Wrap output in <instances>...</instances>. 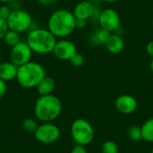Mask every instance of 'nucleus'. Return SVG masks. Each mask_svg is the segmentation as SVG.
Segmentation results:
<instances>
[{
    "label": "nucleus",
    "mask_w": 153,
    "mask_h": 153,
    "mask_svg": "<svg viewBox=\"0 0 153 153\" xmlns=\"http://www.w3.org/2000/svg\"><path fill=\"white\" fill-rule=\"evenodd\" d=\"M32 50L29 47L26 41H20L18 44L11 48L10 61L15 65L20 66L30 61L32 57Z\"/></svg>",
    "instance_id": "obj_9"
},
{
    "label": "nucleus",
    "mask_w": 153,
    "mask_h": 153,
    "mask_svg": "<svg viewBox=\"0 0 153 153\" xmlns=\"http://www.w3.org/2000/svg\"><path fill=\"white\" fill-rule=\"evenodd\" d=\"M142 138L147 143H153V117L147 119L141 126Z\"/></svg>",
    "instance_id": "obj_17"
},
{
    "label": "nucleus",
    "mask_w": 153,
    "mask_h": 153,
    "mask_svg": "<svg viewBox=\"0 0 153 153\" xmlns=\"http://www.w3.org/2000/svg\"><path fill=\"white\" fill-rule=\"evenodd\" d=\"M6 91H7L6 82L4 81H3L2 79H0V100L5 95Z\"/></svg>",
    "instance_id": "obj_25"
},
{
    "label": "nucleus",
    "mask_w": 153,
    "mask_h": 153,
    "mask_svg": "<svg viewBox=\"0 0 153 153\" xmlns=\"http://www.w3.org/2000/svg\"><path fill=\"white\" fill-rule=\"evenodd\" d=\"M33 134L38 142L45 144H50L59 140L61 131L59 127L52 122H47L39 125Z\"/></svg>",
    "instance_id": "obj_7"
},
{
    "label": "nucleus",
    "mask_w": 153,
    "mask_h": 153,
    "mask_svg": "<svg viewBox=\"0 0 153 153\" xmlns=\"http://www.w3.org/2000/svg\"><path fill=\"white\" fill-rule=\"evenodd\" d=\"M106 48L108 52L112 54H119L124 50L125 48V42L123 38L118 34H112L109 36L108 39L107 40L105 44Z\"/></svg>",
    "instance_id": "obj_14"
},
{
    "label": "nucleus",
    "mask_w": 153,
    "mask_h": 153,
    "mask_svg": "<svg viewBox=\"0 0 153 153\" xmlns=\"http://www.w3.org/2000/svg\"><path fill=\"white\" fill-rule=\"evenodd\" d=\"M95 4H92L91 1L89 0H84V1H81L79 2L74 11L73 13L74 15V17L76 18V20H85V21H89L91 19L94 11H95Z\"/></svg>",
    "instance_id": "obj_12"
},
{
    "label": "nucleus",
    "mask_w": 153,
    "mask_h": 153,
    "mask_svg": "<svg viewBox=\"0 0 153 153\" xmlns=\"http://www.w3.org/2000/svg\"><path fill=\"white\" fill-rule=\"evenodd\" d=\"M151 153H153V149H152V152H151Z\"/></svg>",
    "instance_id": "obj_33"
},
{
    "label": "nucleus",
    "mask_w": 153,
    "mask_h": 153,
    "mask_svg": "<svg viewBox=\"0 0 153 153\" xmlns=\"http://www.w3.org/2000/svg\"><path fill=\"white\" fill-rule=\"evenodd\" d=\"M146 52L147 54L153 57V40H151L147 43V46H146Z\"/></svg>",
    "instance_id": "obj_28"
},
{
    "label": "nucleus",
    "mask_w": 153,
    "mask_h": 153,
    "mask_svg": "<svg viewBox=\"0 0 153 153\" xmlns=\"http://www.w3.org/2000/svg\"><path fill=\"white\" fill-rule=\"evenodd\" d=\"M104 2H108V3H115V2H117L119 0H102Z\"/></svg>",
    "instance_id": "obj_32"
},
{
    "label": "nucleus",
    "mask_w": 153,
    "mask_h": 153,
    "mask_svg": "<svg viewBox=\"0 0 153 153\" xmlns=\"http://www.w3.org/2000/svg\"><path fill=\"white\" fill-rule=\"evenodd\" d=\"M127 134H128L129 139L132 140V141H134V142H139V141L143 140L141 127L138 126H136V125L131 126L128 128Z\"/></svg>",
    "instance_id": "obj_19"
},
{
    "label": "nucleus",
    "mask_w": 153,
    "mask_h": 153,
    "mask_svg": "<svg viewBox=\"0 0 153 153\" xmlns=\"http://www.w3.org/2000/svg\"><path fill=\"white\" fill-rule=\"evenodd\" d=\"M115 108L123 115H131L136 111L138 108V102L134 97L128 94H123L116 99Z\"/></svg>",
    "instance_id": "obj_11"
},
{
    "label": "nucleus",
    "mask_w": 153,
    "mask_h": 153,
    "mask_svg": "<svg viewBox=\"0 0 153 153\" xmlns=\"http://www.w3.org/2000/svg\"><path fill=\"white\" fill-rule=\"evenodd\" d=\"M46 76L43 65L38 62L30 61L18 66L16 81L25 89L36 88L39 82Z\"/></svg>",
    "instance_id": "obj_4"
},
{
    "label": "nucleus",
    "mask_w": 153,
    "mask_h": 153,
    "mask_svg": "<svg viewBox=\"0 0 153 153\" xmlns=\"http://www.w3.org/2000/svg\"><path fill=\"white\" fill-rule=\"evenodd\" d=\"M101 153H118V146L115 142L108 140L101 145Z\"/></svg>",
    "instance_id": "obj_20"
},
{
    "label": "nucleus",
    "mask_w": 153,
    "mask_h": 153,
    "mask_svg": "<svg viewBox=\"0 0 153 153\" xmlns=\"http://www.w3.org/2000/svg\"><path fill=\"white\" fill-rule=\"evenodd\" d=\"M3 40L4 41V43L9 46V47H13L15 46L16 44H18L21 40V36H20V33L14 31V30H9L6 34L4 35Z\"/></svg>",
    "instance_id": "obj_18"
},
{
    "label": "nucleus",
    "mask_w": 153,
    "mask_h": 153,
    "mask_svg": "<svg viewBox=\"0 0 153 153\" xmlns=\"http://www.w3.org/2000/svg\"><path fill=\"white\" fill-rule=\"evenodd\" d=\"M71 135L77 144L86 146L94 139V128L86 119L77 118L72 123Z\"/></svg>",
    "instance_id": "obj_5"
},
{
    "label": "nucleus",
    "mask_w": 153,
    "mask_h": 153,
    "mask_svg": "<svg viewBox=\"0 0 153 153\" xmlns=\"http://www.w3.org/2000/svg\"><path fill=\"white\" fill-rule=\"evenodd\" d=\"M62 112V103L56 95L39 96L34 105L36 117L43 123L56 120Z\"/></svg>",
    "instance_id": "obj_3"
},
{
    "label": "nucleus",
    "mask_w": 153,
    "mask_h": 153,
    "mask_svg": "<svg viewBox=\"0 0 153 153\" xmlns=\"http://www.w3.org/2000/svg\"><path fill=\"white\" fill-rule=\"evenodd\" d=\"M52 53L59 60L69 61L77 53V48L73 41L65 38L60 39L56 40Z\"/></svg>",
    "instance_id": "obj_10"
},
{
    "label": "nucleus",
    "mask_w": 153,
    "mask_h": 153,
    "mask_svg": "<svg viewBox=\"0 0 153 153\" xmlns=\"http://www.w3.org/2000/svg\"><path fill=\"white\" fill-rule=\"evenodd\" d=\"M9 30L18 33L27 31L31 29L33 20L30 13L21 8L12 10L10 15L6 19Z\"/></svg>",
    "instance_id": "obj_6"
},
{
    "label": "nucleus",
    "mask_w": 153,
    "mask_h": 153,
    "mask_svg": "<svg viewBox=\"0 0 153 153\" xmlns=\"http://www.w3.org/2000/svg\"><path fill=\"white\" fill-rule=\"evenodd\" d=\"M152 28H153V20H152Z\"/></svg>",
    "instance_id": "obj_34"
},
{
    "label": "nucleus",
    "mask_w": 153,
    "mask_h": 153,
    "mask_svg": "<svg viewBox=\"0 0 153 153\" xmlns=\"http://www.w3.org/2000/svg\"><path fill=\"white\" fill-rule=\"evenodd\" d=\"M18 66L13 62H0V79L5 82L16 79Z\"/></svg>",
    "instance_id": "obj_13"
},
{
    "label": "nucleus",
    "mask_w": 153,
    "mask_h": 153,
    "mask_svg": "<svg viewBox=\"0 0 153 153\" xmlns=\"http://www.w3.org/2000/svg\"><path fill=\"white\" fill-rule=\"evenodd\" d=\"M110 35L111 32L100 27L94 30L93 31H91V33L89 35V39L91 43L95 46H102L106 44Z\"/></svg>",
    "instance_id": "obj_15"
},
{
    "label": "nucleus",
    "mask_w": 153,
    "mask_h": 153,
    "mask_svg": "<svg viewBox=\"0 0 153 153\" xmlns=\"http://www.w3.org/2000/svg\"><path fill=\"white\" fill-rule=\"evenodd\" d=\"M38 126H39V125H38L37 121L33 118H26L22 123V127H23L24 131L29 134H34L35 131L37 130Z\"/></svg>",
    "instance_id": "obj_21"
},
{
    "label": "nucleus",
    "mask_w": 153,
    "mask_h": 153,
    "mask_svg": "<svg viewBox=\"0 0 153 153\" xmlns=\"http://www.w3.org/2000/svg\"><path fill=\"white\" fill-rule=\"evenodd\" d=\"M14 0H0V3L2 4H10L11 3H13Z\"/></svg>",
    "instance_id": "obj_30"
},
{
    "label": "nucleus",
    "mask_w": 153,
    "mask_h": 153,
    "mask_svg": "<svg viewBox=\"0 0 153 153\" xmlns=\"http://www.w3.org/2000/svg\"><path fill=\"white\" fill-rule=\"evenodd\" d=\"M37 91L38 93L40 96H44V95H49L52 94L54 89H55V81L53 78L48 77V76H45L37 85Z\"/></svg>",
    "instance_id": "obj_16"
},
{
    "label": "nucleus",
    "mask_w": 153,
    "mask_h": 153,
    "mask_svg": "<svg viewBox=\"0 0 153 153\" xmlns=\"http://www.w3.org/2000/svg\"><path fill=\"white\" fill-rule=\"evenodd\" d=\"M8 30H9V27H8L6 20L0 19V40L4 39V35L6 34Z\"/></svg>",
    "instance_id": "obj_24"
},
{
    "label": "nucleus",
    "mask_w": 153,
    "mask_h": 153,
    "mask_svg": "<svg viewBox=\"0 0 153 153\" xmlns=\"http://www.w3.org/2000/svg\"><path fill=\"white\" fill-rule=\"evenodd\" d=\"M58 0H37L38 3H39L42 5H52L56 4Z\"/></svg>",
    "instance_id": "obj_29"
},
{
    "label": "nucleus",
    "mask_w": 153,
    "mask_h": 153,
    "mask_svg": "<svg viewBox=\"0 0 153 153\" xmlns=\"http://www.w3.org/2000/svg\"><path fill=\"white\" fill-rule=\"evenodd\" d=\"M57 39L47 28H33L28 32L26 42L33 53L47 55L53 52Z\"/></svg>",
    "instance_id": "obj_2"
},
{
    "label": "nucleus",
    "mask_w": 153,
    "mask_h": 153,
    "mask_svg": "<svg viewBox=\"0 0 153 153\" xmlns=\"http://www.w3.org/2000/svg\"><path fill=\"white\" fill-rule=\"evenodd\" d=\"M47 29L56 39H65L76 30V18L69 10L57 9L48 17Z\"/></svg>",
    "instance_id": "obj_1"
},
{
    "label": "nucleus",
    "mask_w": 153,
    "mask_h": 153,
    "mask_svg": "<svg viewBox=\"0 0 153 153\" xmlns=\"http://www.w3.org/2000/svg\"><path fill=\"white\" fill-rule=\"evenodd\" d=\"M69 62L71 63V65L74 67H81L84 65L85 62V58L83 56L82 54L81 53H76L74 55V56L69 60Z\"/></svg>",
    "instance_id": "obj_22"
},
{
    "label": "nucleus",
    "mask_w": 153,
    "mask_h": 153,
    "mask_svg": "<svg viewBox=\"0 0 153 153\" xmlns=\"http://www.w3.org/2000/svg\"><path fill=\"white\" fill-rule=\"evenodd\" d=\"M150 69H151L152 73L153 74V57L152 59V61H151V64H150Z\"/></svg>",
    "instance_id": "obj_31"
},
{
    "label": "nucleus",
    "mask_w": 153,
    "mask_h": 153,
    "mask_svg": "<svg viewBox=\"0 0 153 153\" xmlns=\"http://www.w3.org/2000/svg\"><path fill=\"white\" fill-rule=\"evenodd\" d=\"M87 24H88V21L76 20V29H80V30L85 29L87 27Z\"/></svg>",
    "instance_id": "obj_27"
},
{
    "label": "nucleus",
    "mask_w": 153,
    "mask_h": 153,
    "mask_svg": "<svg viewBox=\"0 0 153 153\" xmlns=\"http://www.w3.org/2000/svg\"><path fill=\"white\" fill-rule=\"evenodd\" d=\"M71 153H88V152H87L85 146L77 144L76 146H74V147L72 149Z\"/></svg>",
    "instance_id": "obj_26"
},
{
    "label": "nucleus",
    "mask_w": 153,
    "mask_h": 153,
    "mask_svg": "<svg viewBox=\"0 0 153 153\" xmlns=\"http://www.w3.org/2000/svg\"><path fill=\"white\" fill-rule=\"evenodd\" d=\"M12 10L8 4H1L0 5V19L6 20L10 15Z\"/></svg>",
    "instance_id": "obj_23"
},
{
    "label": "nucleus",
    "mask_w": 153,
    "mask_h": 153,
    "mask_svg": "<svg viewBox=\"0 0 153 153\" xmlns=\"http://www.w3.org/2000/svg\"><path fill=\"white\" fill-rule=\"evenodd\" d=\"M98 22L100 28L112 33L120 27V16L116 10L106 8L100 11Z\"/></svg>",
    "instance_id": "obj_8"
}]
</instances>
